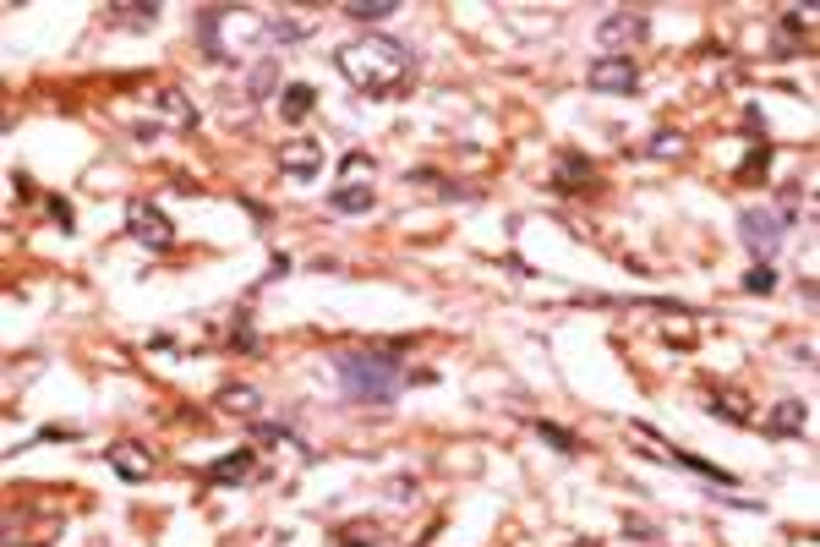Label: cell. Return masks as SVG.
<instances>
[{"label":"cell","mask_w":820,"mask_h":547,"mask_svg":"<svg viewBox=\"0 0 820 547\" xmlns=\"http://www.w3.org/2000/svg\"><path fill=\"white\" fill-rule=\"evenodd\" d=\"M219 405H230V411H257V394L252 389H225V394H219Z\"/></svg>","instance_id":"16"},{"label":"cell","mask_w":820,"mask_h":547,"mask_svg":"<svg viewBox=\"0 0 820 547\" xmlns=\"http://www.w3.org/2000/svg\"><path fill=\"white\" fill-rule=\"evenodd\" d=\"M307 33H312V22L296 17V11H279V17L268 22V44H296V39H307Z\"/></svg>","instance_id":"10"},{"label":"cell","mask_w":820,"mask_h":547,"mask_svg":"<svg viewBox=\"0 0 820 547\" xmlns=\"http://www.w3.org/2000/svg\"><path fill=\"white\" fill-rule=\"evenodd\" d=\"M339 72H345L356 88H367V93H389V88L405 83L410 55L394 39H378V33H372V39H356V44L339 50Z\"/></svg>","instance_id":"1"},{"label":"cell","mask_w":820,"mask_h":547,"mask_svg":"<svg viewBox=\"0 0 820 547\" xmlns=\"http://www.w3.org/2000/svg\"><path fill=\"white\" fill-rule=\"evenodd\" d=\"M350 11V17H356V22H372V17H394V6H389V0H378V6H345Z\"/></svg>","instance_id":"17"},{"label":"cell","mask_w":820,"mask_h":547,"mask_svg":"<svg viewBox=\"0 0 820 547\" xmlns=\"http://www.w3.org/2000/svg\"><path fill=\"white\" fill-rule=\"evenodd\" d=\"M640 33H646V17H640V11H613V17L596 28V39H602L607 50H624V44H635Z\"/></svg>","instance_id":"8"},{"label":"cell","mask_w":820,"mask_h":547,"mask_svg":"<svg viewBox=\"0 0 820 547\" xmlns=\"http://www.w3.org/2000/svg\"><path fill=\"white\" fill-rule=\"evenodd\" d=\"M339 389L361 405H389L405 389V372L383 351H350V356H339Z\"/></svg>","instance_id":"2"},{"label":"cell","mask_w":820,"mask_h":547,"mask_svg":"<svg viewBox=\"0 0 820 547\" xmlns=\"http://www.w3.org/2000/svg\"><path fill=\"white\" fill-rule=\"evenodd\" d=\"M744 285H749V290H771V285H777V279H771V263H760V269H755V274H749V279H744Z\"/></svg>","instance_id":"18"},{"label":"cell","mask_w":820,"mask_h":547,"mask_svg":"<svg viewBox=\"0 0 820 547\" xmlns=\"http://www.w3.org/2000/svg\"><path fill=\"white\" fill-rule=\"evenodd\" d=\"M110 460H115V471H121L126 482H143V476L154 471V460H148V455H143V449H137V444H121V449H115Z\"/></svg>","instance_id":"12"},{"label":"cell","mask_w":820,"mask_h":547,"mask_svg":"<svg viewBox=\"0 0 820 547\" xmlns=\"http://www.w3.org/2000/svg\"><path fill=\"white\" fill-rule=\"evenodd\" d=\"M307 104H312V88H307V83H296V88H285V104H279V115L301 121V115H307Z\"/></svg>","instance_id":"14"},{"label":"cell","mask_w":820,"mask_h":547,"mask_svg":"<svg viewBox=\"0 0 820 547\" xmlns=\"http://www.w3.org/2000/svg\"><path fill=\"white\" fill-rule=\"evenodd\" d=\"M782 225H788V219H782L777 208H744V219H738V230H744V247L755 252L760 263H771V252L782 247Z\"/></svg>","instance_id":"5"},{"label":"cell","mask_w":820,"mask_h":547,"mask_svg":"<svg viewBox=\"0 0 820 547\" xmlns=\"http://www.w3.org/2000/svg\"><path fill=\"white\" fill-rule=\"evenodd\" d=\"M268 88H274V61H257V72H252V83H246V93H252V99H263Z\"/></svg>","instance_id":"15"},{"label":"cell","mask_w":820,"mask_h":547,"mask_svg":"<svg viewBox=\"0 0 820 547\" xmlns=\"http://www.w3.org/2000/svg\"><path fill=\"white\" fill-rule=\"evenodd\" d=\"M126 225H132V236L143 241V247H154V252H164L175 241L170 219H164L154 203H132V208H126Z\"/></svg>","instance_id":"7"},{"label":"cell","mask_w":820,"mask_h":547,"mask_svg":"<svg viewBox=\"0 0 820 547\" xmlns=\"http://www.w3.org/2000/svg\"><path fill=\"white\" fill-rule=\"evenodd\" d=\"M318 165H323V154L312 143H290L285 154H279V170H285L290 181H307V176H318Z\"/></svg>","instance_id":"9"},{"label":"cell","mask_w":820,"mask_h":547,"mask_svg":"<svg viewBox=\"0 0 820 547\" xmlns=\"http://www.w3.org/2000/svg\"><path fill=\"white\" fill-rule=\"evenodd\" d=\"M208 476H214V482H246V476H252V455H246V449L241 455H225Z\"/></svg>","instance_id":"13"},{"label":"cell","mask_w":820,"mask_h":547,"mask_svg":"<svg viewBox=\"0 0 820 547\" xmlns=\"http://www.w3.org/2000/svg\"><path fill=\"white\" fill-rule=\"evenodd\" d=\"M328 208H334V214H367L372 208V159L367 154H345L339 181H334V192H328Z\"/></svg>","instance_id":"4"},{"label":"cell","mask_w":820,"mask_h":547,"mask_svg":"<svg viewBox=\"0 0 820 547\" xmlns=\"http://www.w3.org/2000/svg\"><path fill=\"white\" fill-rule=\"evenodd\" d=\"M197 39H203V50L236 61V55H246L252 44H268V22H257L252 11H203Z\"/></svg>","instance_id":"3"},{"label":"cell","mask_w":820,"mask_h":547,"mask_svg":"<svg viewBox=\"0 0 820 547\" xmlns=\"http://www.w3.org/2000/svg\"><path fill=\"white\" fill-rule=\"evenodd\" d=\"M585 83H591L596 93H635L640 88V72L629 55H607V61H596L591 72H585Z\"/></svg>","instance_id":"6"},{"label":"cell","mask_w":820,"mask_h":547,"mask_svg":"<svg viewBox=\"0 0 820 547\" xmlns=\"http://www.w3.org/2000/svg\"><path fill=\"white\" fill-rule=\"evenodd\" d=\"M804 416H810V411H804L799 400H782V405H777V416H771V422H766V433H777V438H793V433H804Z\"/></svg>","instance_id":"11"}]
</instances>
